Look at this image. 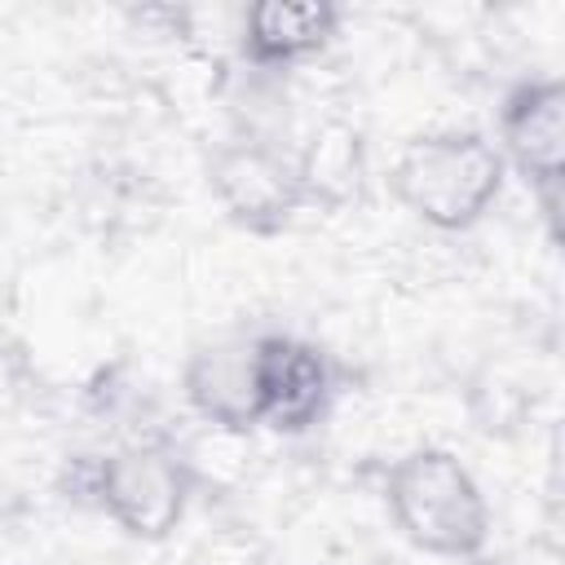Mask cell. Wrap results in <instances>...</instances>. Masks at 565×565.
Instances as JSON below:
<instances>
[{
    "label": "cell",
    "instance_id": "3",
    "mask_svg": "<svg viewBox=\"0 0 565 565\" xmlns=\"http://www.w3.org/2000/svg\"><path fill=\"white\" fill-rule=\"evenodd\" d=\"M194 494H199L194 459L163 437H141L106 455H93L88 508H97L137 543L172 539Z\"/></svg>",
    "mask_w": 565,
    "mask_h": 565
},
{
    "label": "cell",
    "instance_id": "8",
    "mask_svg": "<svg viewBox=\"0 0 565 565\" xmlns=\"http://www.w3.org/2000/svg\"><path fill=\"white\" fill-rule=\"evenodd\" d=\"M344 9L331 0H260L238 13V53L252 71L278 75L318 57L340 35Z\"/></svg>",
    "mask_w": 565,
    "mask_h": 565
},
{
    "label": "cell",
    "instance_id": "7",
    "mask_svg": "<svg viewBox=\"0 0 565 565\" xmlns=\"http://www.w3.org/2000/svg\"><path fill=\"white\" fill-rule=\"evenodd\" d=\"M335 402L331 358L300 335H260V428L278 437L313 433Z\"/></svg>",
    "mask_w": 565,
    "mask_h": 565
},
{
    "label": "cell",
    "instance_id": "6",
    "mask_svg": "<svg viewBox=\"0 0 565 565\" xmlns=\"http://www.w3.org/2000/svg\"><path fill=\"white\" fill-rule=\"evenodd\" d=\"M185 406L230 437L260 428V335H216L190 349L181 366Z\"/></svg>",
    "mask_w": 565,
    "mask_h": 565
},
{
    "label": "cell",
    "instance_id": "4",
    "mask_svg": "<svg viewBox=\"0 0 565 565\" xmlns=\"http://www.w3.org/2000/svg\"><path fill=\"white\" fill-rule=\"evenodd\" d=\"M203 177L225 221L238 225L243 234H260V238L282 234L305 207L296 159L282 141L269 137L234 132L230 141L207 150Z\"/></svg>",
    "mask_w": 565,
    "mask_h": 565
},
{
    "label": "cell",
    "instance_id": "2",
    "mask_svg": "<svg viewBox=\"0 0 565 565\" xmlns=\"http://www.w3.org/2000/svg\"><path fill=\"white\" fill-rule=\"evenodd\" d=\"M508 181L503 154L477 128H441L411 137L388 163L393 199L441 234H463L499 203Z\"/></svg>",
    "mask_w": 565,
    "mask_h": 565
},
{
    "label": "cell",
    "instance_id": "9",
    "mask_svg": "<svg viewBox=\"0 0 565 565\" xmlns=\"http://www.w3.org/2000/svg\"><path fill=\"white\" fill-rule=\"evenodd\" d=\"M291 159L305 207L344 212L366 190V137L344 115H327L322 124H313V132L291 150Z\"/></svg>",
    "mask_w": 565,
    "mask_h": 565
},
{
    "label": "cell",
    "instance_id": "5",
    "mask_svg": "<svg viewBox=\"0 0 565 565\" xmlns=\"http://www.w3.org/2000/svg\"><path fill=\"white\" fill-rule=\"evenodd\" d=\"M503 168H512L543 203L552 230L565 185V84L556 75L521 79L508 88L499 106V141Z\"/></svg>",
    "mask_w": 565,
    "mask_h": 565
},
{
    "label": "cell",
    "instance_id": "1",
    "mask_svg": "<svg viewBox=\"0 0 565 565\" xmlns=\"http://www.w3.org/2000/svg\"><path fill=\"white\" fill-rule=\"evenodd\" d=\"M393 530L441 561H477L490 543V503L468 463L446 446H415L384 472Z\"/></svg>",
    "mask_w": 565,
    "mask_h": 565
}]
</instances>
